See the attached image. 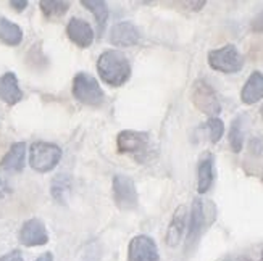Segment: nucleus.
Masks as SVG:
<instances>
[{
	"label": "nucleus",
	"instance_id": "obj_14",
	"mask_svg": "<svg viewBox=\"0 0 263 261\" xmlns=\"http://www.w3.org/2000/svg\"><path fill=\"white\" fill-rule=\"evenodd\" d=\"M21 98L23 92L15 73H5L0 77V100L5 102L7 105H16L18 102H21Z\"/></svg>",
	"mask_w": 263,
	"mask_h": 261
},
{
	"label": "nucleus",
	"instance_id": "obj_11",
	"mask_svg": "<svg viewBox=\"0 0 263 261\" xmlns=\"http://www.w3.org/2000/svg\"><path fill=\"white\" fill-rule=\"evenodd\" d=\"M117 145L121 153L144 152L148 145V134L137 131H123L118 134Z\"/></svg>",
	"mask_w": 263,
	"mask_h": 261
},
{
	"label": "nucleus",
	"instance_id": "obj_4",
	"mask_svg": "<svg viewBox=\"0 0 263 261\" xmlns=\"http://www.w3.org/2000/svg\"><path fill=\"white\" fill-rule=\"evenodd\" d=\"M209 65L215 71L233 74L242 70L244 56L236 49V45L228 44L224 47L209 52Z\"/></svg>",
	"mask_w": 263,
	"mask_h": 261
},
{
	"label": "nucleus",
	"instance_id": "obj_16",
	"mask_svg": "<svg viewBox=\"0 0 263 261\" xmlns=\"http://www.w3.org/2000/svg\"><path fill=\"white\" fill-rule=\"evenodd\" d=\"M205 224V211H203V203L200 198H196L191 208V219H189V231H187V245L194 244L199 235L202 234Z\"/></svg>",
	"mask_w": 263,
	"mask_h": 261
},
{
	"label": "nucleus",
	"instance_id": "obj_8",
	"mask_svg": "<svg viewBox=\"0 0 263 261\" xmlns=\"http://www.w3.org/2000/svg\"><path fill=\"white\" fill-rule=\"evenodd\" d=\"M20 242L26 247H39L49 242V234L42 221L39 219H29L23 224L20 231Z\"/></svg>",
	"mask_w": 263,
	"mask_h": 261
},
{
	"label": "nucleus",
	"instance_id": "obj_18",
	"mask_svg": "<svg viewBox=\"0 0 263 261\" xmlns=\"http://www.w3.org/2000/svg\"><path fill=\"white\" fill-rule=\"evenodd\" d=\"M199 177H197V190L199 194H205L213 184V158H203L199 165Z\"/></svg>",
	"mask_w": 263,
	"mask_h": 261
},
{
	"label": "nucleus",
	"instance_id": "obj_26",
	"mask_svg": "<svg viewBox=\"0 0 263 261\" xmlns=\"http://www.w3.org/2000/svg\"><path fill=\"white\" fill-rule=\"evenodd\" d=\"M36 261H53V255L52 253H44V255H41Z\"/></svg>",
	"mask_w": 263,
	"mask_h": 261
},
{
	"label": "nucleus",
	"instance_id": "obj_29",
	"mask_svg": "<svg viewBox=\"0 0 263 261\" xmlns=\"http://www.w3.org/2000/svg\"><path fill=\"white\" fill-rule=\"evenodd\" d=\"M258 261H263V252H261V256H260V259Z\"/></svg>",
	"mask_w": 263,
	"mask_h": 261
},
{
	"label": "nucleus",
	"instance_id": "obj_22",
	"mask_svg": "<svg viewBox=\"0 0 263 261\" xmlns=\"http://www.w3.org/2000/svg\"><path fill=\"white\" fill-rule=\"evenodd\" d=\"M207 126H209V131H210V139L213 144L216 142H220V139L223 137V134H224V124L220 118H210L209 123H207Z\"/></svg>",
	"mask_w": 263,
	"mask_h": 261
},
{
	"label": "nucleus",
	"instance_id": "obj_5",
	"mask_svg": "<svg viewBox=\"0 0 263 261\" xmlns=\"http://www.w3.org/2000/svg\"><path fill=\"white\" fill-rule=\"evenodd\" d=\"M191 100L194 107H196L203 115H209L210 118H216L221 111V104L213 87L203 81V79H197L196 83L192 84L191 89Z\"/></svg>",
	"mask_w": 263,
	"mask_h": 261
},
{
	"label": "nucleus",
	"instance_id": "obj_24",
	"mask_svg": "<svg viewBox=\"0 0 263 261\" xmlns=\"http://www.w3.org/2000/svg\"><path fill=\"white\" fill-rule=\"evenodd\" d=\"M0 261H25V259H23V255L18 250H13L4 256H0Z\"/></svg>",
	"mask_w": 263,
	"mask_h": 261
},
{
	"label": "nucleus",
	"instance_id": "obj_20",
	"mask_svg": "<svg viewBox=\"0 0 263 261\" xmlns=\"http://www.w3.org/2000/svg\"><path fill=\"white\" fill-rule=\"evenodd\" d=\"M39 5L44 16L49 19L63 16L68 11V8H70V2H62V0H55V2H52V0H42Z\"/></svg>",
	"mask_w": 263,
	"mask_h": 261
},
{
	"label": "nucleus",
	"instance_id": "obj_7",
	"mask_svg": "<svg viewBox=\"0 0 263 261\" xmlns=\"http://www.w3.org/2000/svg\"><path fill=\"white\" fill-rule=\"evenodd\" d=\"M129 261H158V248L148 235H136L128 248Z\"/></svg>",
	"mask_w": 263,
	"mask_h": 261
},
{
	"label": "nucleus",
	"instance_id": "obj_19",
	"mask_svg": "<svg viewBox=\"0 0 263 261\" xmlns=\"http://www.w3.org/2000/svg\"><path fill=\"white\" fill-rule=\"evenodd\" d=\"M83 7H86L90 13L94 15L97 25H99V29L102 31L105 28V23L108 19V7L104 0H83Z\"/></svg>",
	"mask_w": 263,
	"mask_h": 261
},
{
	"label": "nucleus",
	"instance_id": "obj_6",
	"mask_svg": "<svg viewBox=\"0 0 263 261\" xmlns=\"http://www.w3.org/2000/svg\"><path fill=\"white\" fill-rule=\"evenodd\" d=\"M113 198L120 210H133L137 207V190L129 176L117 174L113 179Z\"/></svg>",
	"mask_w": 263,
	"mask_h": 261
},
{
	"label": "nucleus",
	"instance_id": "obj_10",
	"mask_svg": "<svg viewBox=\"0 0 263 261\" xmlns=\"http://www.w3.org/2000/svg\"><path fill=\"white\" fill-rule=\"evenodd\" d=\"M139 31L129 21H121L111 28L110 42L115 47H131L139 42Z\"/></svg>",
	"mask_w": 263,
	"mask_h": 261
},
{
	"label": "nucleus",
	"instance_id": "obj_12",
	"mask_svg": "<svg viewBox=\"0 0 263 261\" xmlns=\"http://www.w3.org/2000/svg\"><path fill=\"white\" fill-rule=\"evenodd\" d=\"M186 228H187V208L184 205H181L176 208L173 218H171V223L168 226L166 237H165L166 245L168 247H178Z\"/></svg>",
	"mask_w": 263,
	"mask_h": 261
},
{
	"label": "nucleus",
	"instance_id": "obj_9",
	"mask_svg": "<svg viewBox=\"0 0 263 261\" xmlns=\"http://www.w3.org/2000/svg\"><path fill=\"white\" fill-rule=\"evenodd\" d=\"M66 34H68V39L81 49L90 47L94 42L92 28H90V25L87 21H84L81 18L70 19V23H68V26H66Z\"/></svg>",
	"mask_w": 263,
	"mask_h": 261
},
{
	"label": "nucleus",
	"instance_id": "obj_3",
	"mask_svg": "<svg viewBox=\"0 0 263 261\" xmlns=\"http://www.w3.org/2000/svg\"><path fill=\"white\" fill-rule=\"evenodd\" d=\"M62 150L50 142H34L29 149V165L37 173H49L60 163Z\"/></svg>",
	"mask_w": 263,
	"mask_h": 261
},
{
	"label": "nucleus",
	"instance_id": "obj_1",
	"mask_svg": "<svg viewBox=\"0 0 263 261\" xmlns=\"http://www.w3.org/2000/svg\"><path fill=\"white\" fill-rule=\"evenodd\" d=\"M97 71L104 83L113 87H120L129 79L131 65L120 50H107L99 56Z\"/></svg>",
	"mask_w": 263,
	"mask_h": 261
},
{
	"label": "nucleus",
	"instance_id": "obj_17",
	"mask_svg": "<svg viewBox=\"0 0 263 261\" xmlns=\"http://www.w3.org/2000/svg\"><path fill=\"white\" fill-rule=\"evenodd\" d=\"M23 41V29L16 23L7 18H0V42L10 47H16Z\"/></svg>",
	"mask_w": 263,
	"mask_h": 261
},
{
	"label": "nucleus",
	"instance_id": "obj_28",
	"mask_svg": "<svg viewBox=\"0 0 263 261\" xmlns=\"http://www.w3.org/2000/svg\"><path fill=\"white\" fill-rule=\"evenodd\" d=\"M5 192H7V187H5V184H4V180L0 179V197H4V195H5Z\"/></svg>",
	"mask_w": 263,
	"mask_h": 261
},
{
	"label": "nucleus",
	"instance_id": "obj_13",
	"mask_svg": "<svg viewBox=\"0 0 263 261\" xmlns=\"http://www.w3.org/2000/svg\"><path fill=\"white\" fill-rule=\"evenodd\" d=\"M25 158H26V144L16 142L10 147L8 153L2 158L0 168H2L4 171L20 173L23 171V168H25Z\"/></svg>",
	"mask_w": 263,
	"mask_h": 261
},
{
	"label": "nucleus",
	"instance_id": "obj_15",
	"mask_svg": "<svg viewBox=\"0 0 263 261\" xmlns=\"http://www.w3.org/2000/svg\"><path fill=\"white\" fill-rule=\"evenodd\" d=\"M261 98H263V74L260 71H254L249 76L242 87L241 100L246 105H254Z\"/></svg>",
	"mask_w": 263,
	"mask_h": 261
},
{
	"label": "nucleus",
	"instance_id": "obj_2",
	"mask_svg": "<svg viewBox=\"0 0 263 261\" xmlns=\"http://www.w3.org/2000/svg\"><path fill=\"white\" fill-rule=\"evenodd\" d=\"M73 95L78 102L89 107H100L105 102V94L97 79L87 73H78L73 79Z\"/></svg>",
	"mask_w": 263,
	"mask_h": 261
},
{
	"label": "nucleus",
	"instance_id": "obj_30",
	"mask_svg": "<svg viewBox=\"0 0 263 261\" xmlns=\"http://www.w3.org/2000/svg\"><path fill=\"white\" fill-rule=\"evenodd\" d=\"M260 113H261V118H263V107H261V110H260Z\"/></svg>",
	"mask_w": 263,
	"mask_h": 261
},
{
	"label": "nucleus",
	"instance_id": "obj_23",
	"mask_svg": "<svg viewBox=\"0 0 263 261\" xmlns=\"http://www.w3.org/2000/svg\"><path fill=\"white\" fill-rule=\"evenodd\" d=\"M250 28H252L254 32H263V10L254 16L252 23H250Z\"/></svg>",
	"mask_w": 263,
	"mask_h": 261
},
{
	"label": "nucleus",
	"instance_id": "obj_27",
	"mask_svg": "<svg viewBox=\"0 0 263 261\" xmlns=\"http://www.w3.org/2000/svg\"><path fill=\"white\" fill-rule=\"evenodd\" d=\"M223 261H252V259L247 258V256H231V258H226Z\"/></svg>",
	"mask_w": 263,
	"mask_h": 261
},
{
	"label": "nucleus",
	"instance_id": "obj_25",
	"mask_svg": "<svg viewBox=\"0 0 263 261\" xmlns=\"http://www.w3.org/2000/svg\"><path fill=\"white\" fill-rule=\"evenodd\" d=\"M10 5L13 7L16 11H23V10L28 7V2H26V0H11Z\"/></svg>",
	"mask_w": 263,
	"mask_h": 261
},
{
	"label": "nucleus",
	"instance_id": "obj_21",
	"mask_svg": "<svg viewBox=\"0 0 263 261\" xmlns=\"http://www.w3.org/2000/svg\"><path fill=\"white\" fill-rule=\"evenodd\" d=\"M230 145L234 153H239L244 147V132H242V123L241 118H236L230 129Z\"/></svg>",
	"mask_w": 263,
	"mask_h": 261
}]
</instances>
